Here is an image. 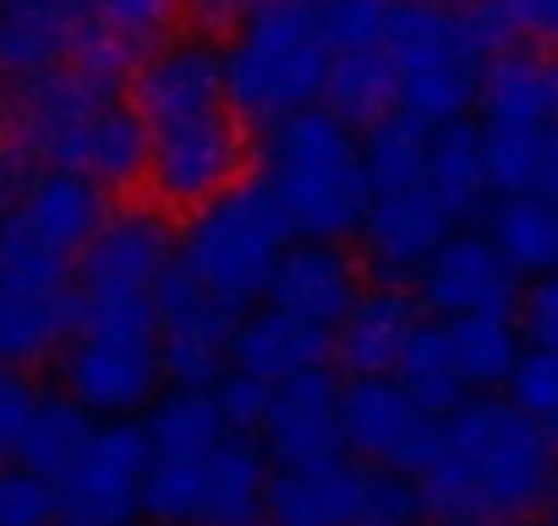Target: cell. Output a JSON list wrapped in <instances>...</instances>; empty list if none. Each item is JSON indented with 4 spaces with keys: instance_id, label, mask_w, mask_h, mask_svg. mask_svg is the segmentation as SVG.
Segmentation results:
<instances>
[{
    "instance_id": "6da1fadb",
    "label": "cell",
    "mask_w": 558,
    "mask_h": 526,
    "mask_svg": "<svg viewBox=\"0 0 558 526\" xmlns=\"http://www.w3.org/2000/svg\"><path fill=\"white\" fill-rule=\"evenodd\" d=\"M553 461L558 444L547 422L525 417L514 401H498L493 390H476V401L444 411L438 444L416 471L422 515L433 526H493L542 510Z\"/></svg>"
},
{
    "instance_id": "7a4b0ae2",
    "label": "cell",
    "mask_w": 558,
    "mask_h": 526,
    "mask_svg": "<svg viewBox=\"0 0 558 526\" xmlns=\"http://www.w3.org/2000/svg\"><path fill=\"white\" fill-rule=\"evenodd\" d=\"M263 187L286 208L296 236L345 241L362 225L373 198L356 127H345L329 105H307L263 127Z\"/></svg>"
},
{
    "instance_id": "3957f363",
    "label": "cell",
    "mask_w": 558,
    "mask_h": 526,
    "mask_svg": "<svg viewBox=\"0 0 558 526\" xmlns=\"http://www.w3.org/2000/svg\"><path fill=\"white\" fill-rule=\"evenodd\" d=\"M378 45L395 72V110L416 116L422 127H444L476 110L487 56L498 50V28L487 23L482 7H411V0H395Z\"/></svg>"
},
{
    "instance_id": "277c9868",
    "label": "cell",
    "mask_w": 558,
    "mask_h": 526,
    "mask_svg": "<svg viewBox=\"0 0 558 526\" xmlns=\"http://www.w3.org/2000/svg\"><path fill=\"white\" fill-rule=\"evenodd\" d=\"M219 56H225L230 110L257 121V127L318 105L329 61H335L313 0H257L230 28V45Z\"/></svg>"
},
{
    "instance_id": "5b68a950",
    "label": "cell",
    "mask_w": 558,
    "mask_h": 526,
    "mask_svg": "<svg viewBox=\"0 0 558 526\" xmlns=\"http://www.w3.org/2000/svg\"><path fill=\"white\" fill-rule=\"evenodd\" d=\"M296 241L286 208L257 181H230L208 203L186 208V225L175 230V263L219 302L241 308L268 291V275L279 252Z\"/></svg>"
},
{
    "instance_id": "8992f818",
    "label": "cell",
    "mask_w": 558,
    "mask_h": 526,
    "mask_svg": "<svg viewBox=\"0 0 558 526\" xmlns=\"http://www.w3.org/2000/svg\"><path fill=\"white\" fill-rule=\"evenodd\" d=\"M154 297H83L66 346V395L94 417H132L159 395Z\"/></svg>"
},
{
    "instance_id": "52a82bcc",
    "label": "cell",
    "mask_w": 558,
    "mask_h": 526,
    "mask_svg": "<svg viewBox=\"0 0 558 526\" xmlns=\"http://www.w3.org/2000/svg\"><path fill=\"white\" fill-rule=\"evenodd\" d=\"M143 471H148V433L132 417L94 422L77 461L56 477V493L72 521L83 526H132L143 515Z\"/></svg>"
},
{
    "instance_id": "ba28073f",
    "label": "cell",
    "mask_w": 558,
    "mask_h": 526,
    "mask_svg": "<svg viewBox=\"0 0 558 526\" xmlns=\"http://www.w3.org/2000/svg\"><path fill=\"white\" fill-rule=\"evenodd\" d=\"M241 170H246V138L230 110L148 132L143 181L154 187V198L165 208H197L214 192H225L230 181H241Z\"/></svg>"
},
{
    "instance_id": "9c48e42d",
    "label": "cell",
    "mask_w": 558,
    "mask_h": 526,
    "mask_svg": "<svg viewBox=\"0 0 558 526\" xmlns=\"http://www.w3.org/2000/svg\"><path fill=\"white\" fill-rule=\"evenodd\" d=\"M340 439L356 461L416 477L438 444V417L395 373H356L340 390Z\"/></svg>"
},
{
    "instance_id": "30bf717a",
    "label": "cell",
    "mask_w": 558,
    "mask_h": 526,
    "mask_svg": "<svg viewBox=\"0 0 558 526\" xmlns=\"http://www.w3.org/2000/svg\"><path fill=\"white\" fill-rule=\"evenodd\" d=\"M154 330H159V368L175 384H214L230 351V302L203 291L181 263L154 280Z\"/></svg>"
},
{
    "instance_id": "8fae6325",
    "label": "cell",
    "mask_w": 558,
    "mask_h": 526,
    "mask_svg": "<svg viewBox=\"0 0 558 526\" xmlns=\"http://www.w3.org/2000/svg\"><path fill=\"white\" fill-rule=\"evenodd\" d=\"M422 308L438 319H465V313H514L520 297V270L493 247L487 230H449L433 258L416 270Z\"/></svg>"
},
{
    "instance_id": "7c38bea8",
    "label": "cell",
    "mask_w": 558,
    "mask_h": 526,
    "mask_svg": "<svg viewBox=\"0 0 558 526\" xmlns=\"http://www.w3.org/2000/svg\"><path fill=\"white\" fill-rule=\"evenodd\" d=\"M132 110L148 132L197 121L214 110H230L225 99V56L208 39H159L148 56H137L132 72Z\"/></svg>"
},
{
    "instance_id": "4fadbf2b",
    "label": "cell",
    "mask_w": 558,
    "mask_h": 526,
    "mask_svg": "<svg viewBox=\"0 0 558 526\" xmlns=\"http://www.w3.org/2000/svg\"><path fill=\"white\" fill-rule=\"evenodd\" d=\"M175 263V225L159 208L105 214L94 241L77 252L83 297H154V280Z\"/></svg>"
},
{
    "instance_id": "5bb4252c",
    "label": "cell",
    "mask_w": 558,
    "mask_h": 526,
    "mask_svg": "<svg viewBox=\"0 0 558 526\" xmlns=\"http://www.w3.org/2000/svg\"><path fill=\"white\" fill-rule=\"evenodd\" d=\"M257 433H263V455L279 461V466H318V461L345 455L340 384L324 373V362L279 379L268 390V411H263Z\"/></svg>"
},
{
    "instance_id": "9a60e30c",
    "label": "cell",
    "mask_w": 558,
    "mask_h": 526,
    "mask_svg": "<svg viewBox=\"0 0 558 526\" xmlns=\"http://www.w3.org/2000/svg\"><path fill=\"white\" fill-rule=\"evenodd\" d=\"M449 230H454V214L427 192V181L373 192L362 208V225H356L362 252L384 280H416V270L433 258V247Z\"/></svg>"
},
{
    "instance_id": "2e32d148",
    "label": "cell",
    "mask_w": 558,
    "mask_h": 526,
    "mask_svg": "<svg viewBox=\"0 0 558 526\" xmlns=\"http://www.w3.org/2000/svg\"><path fill=\"white\" fill-rule=\"evenodd\" d=\"M88 34L77 0H0V83L23 88L61 72Z\"/></svg>"
},
{
    "instance_id": "e0dca14e",
    "label": "cell",
    "mask_w": 558,
    "mask_h": 526,
    "mask_svg": "<svg viewBox=\"0 0 558 526\" xmlns=\"http://www.w3.org/2000/svg\"><path fill=\"white\" fill-rule=\"evenodd\" d=\"M45 165H66V170H83L88 181H99L105 192H121V187H137L143 170H148V127L132 105L110 99V105H94L88 116H77L50 148H45Z\"/></svg>"
},
{
    "instance_id": "ac0fdd59",
    "label": "cell",
    "mask_w": 558,
    "mask_h": 526,
    "mask_svg": "<svg viewBox=\"0 0 558 526\" xmlns=\"http://www.w3.org/2000/svg\"><path fill=\"white\" fill-rule=\"evenodd\" d=\"M274 308H286L318 330H335L351 302L362 297V275H356V263L351 252H340V241H291L286 252H279L274 263V275H268V291H263Z\"/></svg>"
},
{
    "instance_id": "d6986e66",
    "label": "cell",
    "mask_w": 558,
    "mask_h": 526,
    "mask_svg": "<svg viewBox=\"0 0 558 526\" xmlns=\"http://www.w3.org/2000/svg\"><path fill=\"white\" fill-rule=\"evenodd\" d=\"M268 493V455L252 433H225L192 455V526H252Z\"/></svg>"
},
{
    "instance_id": "ffe728a7",
    "label": "cell",
    "mask_w": 558,
    "mask_h": 526,
    "mask_svg": "<svg viewBox=\"0 0 558 526\" xmlns=\"http://www.w3.org/2000/svg\"><path fill=\"white\" fill-rule=\"evenodd\" d=\"M482 132H547L558 121V61L531 50H493L476 88Z\"/></svg>"
},
{
    "instance_id": "44dd1931",
    "label": "cell",
    "mask_w": 558,
    "mask_h": 526,
    "mask_svg": "<svg viewBox=\"0 0 558 526\" xmlns=\"http://www.w3.org/2000/svg\"><path fill=\"white\" fill-rule=\"evenodd\" d=\"M50 252H61L66 263L94 241V230L105 225L110 203H105V187L88 181L83 170H66V165H45L34 176V187L23 192V203L12 208Z\"/></svg>"
},
{
    "instance_id": "7402d4cb",
    "label": "cell",
    "mask_w": 558,
    "mask_h": 526,
    "mask_svg": "<svg viewBox=\"0 0 558 526\" xmlns=\"http://www.w3.org/2000/svg\"><path fill=\"white\" fill-rule=\"evenodd\" d=\"M241 373L263 379V384H279V379H291L302 368H318L329 357V330L286 313V308H263L252 313L246 324L230 330V351H225Z\"/></svg>"
},
{
    "instance_id": "603a6c76",
    "label": "cell",
    "mask_w": 558,
    "mask_h": 526,
    "mask_svg": "<svg viewBox=\"0 0 558 526\" xmlns=\"http://www.w3.org/2000/svg\"><path fill=\"white\" fill-rule=\"evenodd\" d=\"M356 477L362 461H318V466H279L268 477L263 510L274 515V526H351V504H356Z\"/></svg>"
},
{
    "instance_id": "cb8c5ba5",
    "label": "cell",
    "mask_w": 558,
    "mask_h": 526,
    "mask_svg": "<svg viewBox=\"0 0 558 526\" xmlns=\"http://www.w3.org/2000/svg\"><path fill=\"white\" fill-rule=\"evenodd\" d=\"M77 308H83V297H72L66 280H56V286H0V362L28 368V362L50 357L77 330Z\"/></svg>"
},
{
    "instance_id": "d4e9b609",
    "label": "cell",
    "mask_w": 558,
    "mask_h": 526,
    "mask_svg": "<svg viewBox=\"0 0 558 526\" xmlns=\"http://www.w3.org/2000/svg\"><path fill=\"white\" fill-rule=\"evenodd\" d=\"M411 330H416V302L411 297H400L395 286L362 291L351 302V313L335 324V357L351 379L356 373H389Z\"/></svg>"
},
{
    "instance_id": "484cf974",
    "label": "cell",
    "mask_w": 558,
    "mask_h": 526,
    "mask_svg": "<svg viewBox=\"0 0 558 526\" xmlns=\"http://www.w3.org/2000/svg\"><path fill=\"white\" fill-rule=\"evenodd\" d=\"M422 181H427V192H433L454 219H471V214L487 203V192H493V187H487V159H482V127H471L465 116L433 127Z\"/></svg>"
},
{
    "instance_id": "4316f807",
    "label": "cell",
    "mask_w": 558,
    "mask_h": 526,
    "mask_svg": "<svg viewBox=\"0 0 558 526\" xmlns=\"http://www.w3.org/2000/svg\"><path fill=\"white\" fill-rule=\"evenodd\" d=\"M487 236L520 275L558 270V198H547V192H504L498 208L487 214Z\"/></svg>"
},
{
    "instance_id": "83f0119b",
    "label": "cell",
    "mask_w": 558,
    "mask_h": 526,
    "mask_svg": "<svg viewBox=\"0 0 558 526\" xmlns=\"http://www.w3.org/2000/svg\"><path fill=\"white\" fill-rule=\"evenodd\" d=\"M143 433H148V455H170V461H186V455H203L208 444H219L230 428L214 406V390L208 384H175L165 395H154L143 406Z\"/></svg>"
},
{
    "instance_id": "f1b7e54d",
    "label": "cell",
    "mask_w": 558,
    "mask_h": 526,
    "mask_svg": "<svg viewBox=\"0 0 558 526\" xmlns=\"http://www.w3.org/2000/svg\"><path fill=\"white\" fill-rule=\"evenodd\" d=\"M324 99L345 127H373L395 110V72L384 45H362V50H335L329 77H324Z\"/></svg>"
},
{
    "instance_id": "f546056e",
    "label": "cell",
    "mask_w": 558,
    "mask_h": 526,
    "mask_svg": "<svg viewBox=\"0 0 558 526\" xmlns=\"http://www.w3.org/2000/svg\"><path fill=\"white\" fill-rule=\"evenodd\" d=\"M444 324H449V346H454L465 390H504L525 351L520 324H509V313H465V319H444Z\"/></svg>"
},
{
    "instance_id": "4dcf8cb0",
    "label": "cell",
    "mask_w": 558,
    "mask_h": 526,
    "mask_svg": "<svg viewBox=\"0 0 558 526\" xmlns=\"http://www.w3.org/2000/svg\"><path fill=\"white\" fill-rule=\"evenodd\" d=\"M433 417H444L449 406L465 401V379H460V362H454V346H449V324H422L405 335L395 368H389Z\"/></svg>"
},
{
    "instance_id": "1f68e13d",
    "label": "cell",
    "mask_w": 558,
    "mask_h": 526,
    "mask_svg": "<svg viewBox=\"0 0 558 526\" xmlns=\"http://www.w3.org/2000/svg\"><path fill=\"white\" fill-rule=\"evenodd\" d=\"M94 433V411L77 401V395H39L34 411H28V428H23V444H17V461L45 471L50 482L77 461V450L88 444Z\"/></svg>"
},
{
    "instance_id": "d6a6232c",
    "label": "cell",
    "mask_w": 558,
    "mask_h": 526,
    "mask_svg": "<svg viewBox=\"0 0 558 526\" xmlns=\"http://www.w3.org/2000/svg\"><path fill=\"white\" fill-rule=\"evenodd\" d=\"M427 138H433V127H422L405 110H389L384 121H373L367 127V143H362V165H367L373 192L422 181V170H427Z\"/></svg>"
},
{
    "instance_id": "836d02e7",
    "label": "cell",
    "mask_w": 558,
    "mask_h": 526,
    "mask_svg": "<svg viewBox=\"0 0 558 526\" xmlns=\"http://www.w3.org/2000/svg\"><path fill=\"white\" fill-rule=\"evenodd\" d=\"M88 17L126 61H137L159 39H170V28L181 17V0H94Z\"/></svg>"
},
{
    "instance_id": "e575fe53",
    "label": "cell",
    "mask_w": 558,
    "mask_h": 526,
    "mask_svg": "<svg viewBox=\"0 0 558 526\" xmlns=\"http://www.w3.org/2000/svg\"><path fill=\"white\" fill-rule=\"evenodd\" d=\"M422 521H427V515H422V488L411 482V471L362 461L351 526H422Z\"/></svg>"
},
{
    "instance_id": "d590c367",
    "label": "cell",
    "mask_w": 558,
    "mask_h": 526,
    "mask_svg": "<svg viewBox=\"0 0 558 526\" xmlns=\"http://www.w3.org/2000/svg\"><path fill=\"white\" fill-rule=\"evenodd\" d=\"M66 280V258L50 252L17 214H0V286H56Z\"/></svg>"
},
{
    "instance_id": "8d00e7d4",
    "label": "cell",
    "mask_w": 558,
    "mask_h": 526,
    "mask_svg": "<svg viewBox=\"0 0 558 526\" xmlns=\"http://www.w3.org/2000/svg\"><path fill=\"white\" fill-rule=\"evenodd\" d=\"M542 143H547V132H482L487 187L493 192H536V181H542Z\"/></svg>"
},
{
    "instance_id": "74e56055",
    "label": "cell",
    "mask_w": 558,
    "mask_h": 526,
    "mask_svg": "<svg viewBox=\"0 0 558 526\" xmlns=\"http://www.w3.org/2000/svg\"><path fill=\"white\" fill-rule=\"evenodd\" d=\"M56 510H61V493L45 471L0 461V526H50Z\"/></svg>"
},
{
    "instance_id": "f35d334b",
    "label": "cell",
    "mask_w": 558,
    "mask_h": 526,
    "mask_svg": "<svg viewBox=\"0 0 558 526\" xmlns=\"http://www.w3.org/2000/svg\"><path fill=\"white\" fill-rule=\"evenodd\" d=\"M498 39H525L558 56V0H482Z\"/></svg>"
},
{
    "instance_id": "ab89813d",
    "label": "cell",
    "mask_w": 558,
    "mask_h": 526,
    "mask_svg": "<svg viewBox=\"0 0 558 526\" xmlns=\"http://www.w3.org/2000/svg\"><path fill=\"white\" fill-rule=\"evenodd\" d=\"M389 12H395V0H324L318 17H324L329 50H362L384 39Z\"/></svg>"
},
{
    "instance_id": "60d3db41",
    "label": "cell",
    "mask_w": 558,
    "mask_h": 526,
    "mask_svg": "<svg viewBox=\"0 0 558 526\" xmlns=\"http://www.w3.org/2000/svg\"><path fill=\"white\" fill-rule=\"evenodd\" d=\"M509 401L536 417V422H553L558 417V351H520L514 373H509Z\"/></svg>"
},
{
    "instance_id": "b9f144b4",
    "label": "cell",
    "mask_w": 558,
    "mask_h": 526,
    "mask_svg": "<svg viewBox=\"0 0 558 526\" xmlns=\"http://www.w3.org/2000/svg\"><path fill=\"white\" fill-rule=\"evenodd\" d=\"M514 313H520V340H531L536 351H558V270L520 286Z\"/></svg>"
},
{
    "instance_id": "7bdbcfd3",
    "label": "cell",
    "mask_w": 558,
    "mask_h": 526,
    "mask_svg": "<svg viewBox=\"0 0 558 526\" xmlns=\"http://www.w3.org/2000/svg\"><path fill=\"white\" fill-rule=\"evenodd\" d=\"M268 390L274 384H263V379H252V373H225L219 384H214V406H219V417H225V428L230 433H257V422H263V411H268Z\"/></svg>"
},
{
    "instance_id": "ee69618b",
    "label": "cell",
    "mask_w": 558,
    "mask_h": 526,
    "mask_svg": "<svg viewBox=\"0 0 558 526\" xmlns=\"http://www.w3.org/2000/svg\"><path fill=\"white\" fill-rule=\"evenodd\" d=\"M34 401H39V390L23 379V368H7V362H0V461L17 455Z\"/></svg>"
},
{
    "instance_id": "f6af8a7d",
    "label": "cell",
    "mask_w": 558,
    "mask_h": 526,
    "mask_svg": "<svg viewBox=\"0 0 558 526\" xmlns=\"http://www.w3.org/2000/svg\"><path fill=\"white\" fill-rule=\"evenodd\" d=\"M45 170V159L34 148H23L17 138L0 143V214H12L23 203V192L34 187V176Z\"/></svg>"
},
{
    "instance_id": "bcb514c9",
    "label": "cell",
    "mask_w": 558,
    "mask_h": 526,
    "mask_svg": "<svg viewBox=\"0 0 558 526\" xmlns=\"http://www.w3.org/2000/svg\"><path fill=\"white\" fill-rule=\"evenodd\" d=\"M257 0H181V12H192L203 28H235Z\"/></svg>"
},
{
    "instance_id": "7dc6e473",
    "label": "cell",
    "mask_w": 558,
    "mask_h": 526,
    "mask_svg": "<svg viewBox=\"0 0 558 526\" xmlns=\"http://www.w3.org/2000/svg\"><path fill=\"white\" fill-rule=\"evenodd\" d=\"M536 192L558 198V121L547 127V143H542V181H536Z\"/></svg>"
},
{
    "instance_id": "c3c4849f",
    "label": "cell",
    "mask_w": 558,
    "mask_h": 526,
    "mask_svg": "<svg viewBox=\"0 0 558 526\" xmlns=\"http://www.w3.org/2000/svg\"><path fill=\"white\" fill-rule=\"evenodd\" d=\"M493 526H558L553 515H536V510H525V515H509V521H493Z\"/></svg>"
},
{
    "instance_id": "681fc988",
    "label": "cell",
    "mask_w": 558,
    "mask_h": 526,
    "mask_svg": "<svg viewBox=\"0 0 558 526\" xmlns=\"http://www.w3.org/2000/svg\"><path fill=\"white\" fill-rule=\"evenodd\" d=\"M547 510H553V521H558V461H553V477H547V499H542Z\"/></svg>"
},
{
    "instance_id": "f907efd6",
    "label": "cell",
    "mask_w": 558,
    "mask_h": 526,
    "mask_svg": "<svg viewBox=\"0 0 558 526\" xmlns=\"http://www.w3.org/2000/svg\"><path fill=\"white\" fill-rule=\"evenodd\" d=\"M411 7H482V0H411Z\"/></svg>"
},
{
    "instance_id": "816d5d0a",
    "label": "cell",
    "mask_w": 558,
    "mask_h": 526,
    "mask_svg": "<svg viewBox=\"0 0 558 526\" xmlns=\"http://www.w3.org/2000/svg\"><path fill=\"white\" fill-rule=\"evenodd\" d=\"M0 105H7V83H0Z\"/></svg>"
},
{
    "instance_id": "f5cc1de1",
    "label": "cell",
    "mask_w": 558,
    "mask_h": 526,
    "mask_svg": "<svg viewBox=\"0 0 558 526\" xmlns=\"http://www.w3.org/2000/svg\"><path fill=\"white\" fill-rule=\"evenodd\" d=\"M547 428H553V433H558V417H553V422H547Z\"/></svg>"
},
{
    "instance_id": "db71d44e",
    "label": "cell",
    "mask_w": 558,
    "mask_h": 526,
    "mask_svg": "<svg viewBox=\"0 0 558 526\" xmlns=\"http://www.w3.org/2000/svg\"><path fill=\"white\" fill-rule=\"evenodd\" d=\"M66 526H83V521H66Z\"/></svg>"
},
{
    "instance_id": "11a10c76",
    "label": "cell",
    "mask_w": 558,
    "mask_h": 526,
    "mask_svg": "<svg viewBox=\"0 0 558 526\" xmlns=\"http://www.w3.org/2000/svg\"><path fill=\"white\" fill-rule=\"evenodd\" d=\"M313 7H324V0H313Z\"/></svg>"
},
{
    "instance_id": "9f6ffc18",
    "label": "cell",
    "mask_w": 558,
    "mask_h": 526,
    "mask_svg": "<svg viewBox=\"0 0 558 526\" xmlns=\"http://www.w3.org/2000/svg\"><path fill=\"white\" fill-rule=\"evenodd\" d=\"M252 526H257V521H252Z\"/></svg>"
}]
</instances>
